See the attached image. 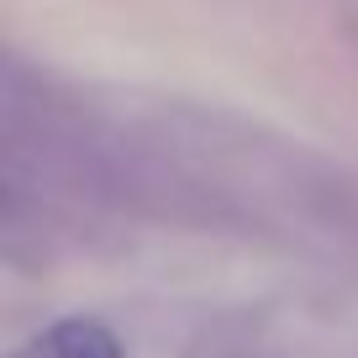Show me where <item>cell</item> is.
<instances>
[{
    "label": "cell",
    "mask_w": 358,
    "mask_h": 358,
    "mask_svg": "<svg viewBox=\"0 0 358 358\" xmlns=\"http://www.w3.org/2000/svg\"><path fill=\"white\" fill-rule=\"evenodd\" d=\"M11 358H122V343L111 327L90 322V316H64V322L43 327L32 343H22Z\"/></svg>",
    "instance_id": "obj_1"
}]
</instances>
